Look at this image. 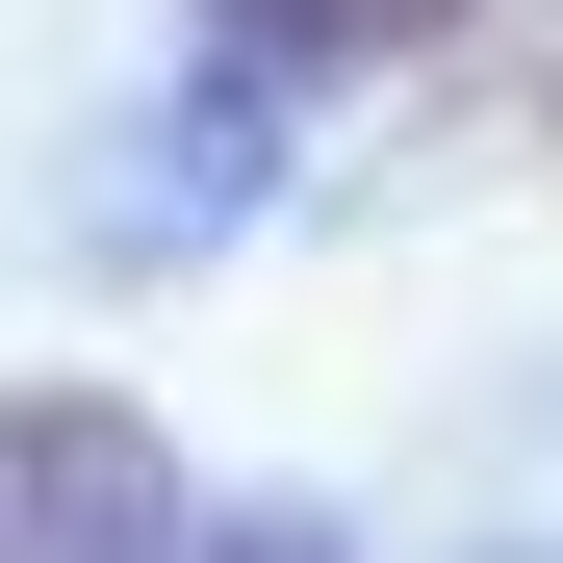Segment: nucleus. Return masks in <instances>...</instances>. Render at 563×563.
Returning a JSON list of instances; mask_svg holds the SVG:
<instances>
[{
  "label": "nucleus",
  "instance_id": "nucleus-1",
  "mask_svg": "<svg viewBox=\"0 0 563 563\" xmlns=\"http://www.w3.org/2000/svg\"><path fill=\"white\" fill-rule=\"evenodd\" d=\"M0 563H206L179 435L103 410V385H0Z\"/></svg>",
  "mask_w": 563,
  "mask_h": 563
},
{
  "label": "nucleus",
  "instance_id": "nucleus-2",
  "mask_svg": "<svg viewBox=\"0 0 563 563\" xmlns=\"http://www.w3.org/2000/svg\"><path fill=\"white\" fill-rule=\"evenodd\" d=\"M256 179H282V77H231V103H129L103 154H77V231H103L129 282H179V256L256 206Z\"/></svg>",
  "mask_w": 563,
  "mask_h": 563
},
{
  "label": "nucleus",
  "instance_id": "nucleus-3",
  "mask_svg": "<svg viewBox=\"0 0 563 563\" xmlns=\"http://www.w3.org/2000/svg\"><path fill=\"white\" fill-rule=\"evenodd\" d=\"M231 26V77H282V103H308V77H358V52H410L435 0H206Z\"/></svg>",
  "mask_w": 563,
  "mask_h": 563
},
{
  "label": "nucleus",
  "instance_id": "nucleus-4",
  "mask_svg": "<svg viewBox=\"0 0 563 563\" xmlns=\"http://www.w3.org/2000/svg\"><path fill=\"white\" fill-rule=\"evenodd\" d=\"M206 563H333V538H308V512H231V538H206Z\"/></svg>",
  "mask_w": 563,
  "mask_h": 563
}]
</instances>
